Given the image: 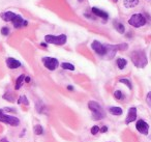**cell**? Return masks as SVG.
<instances>
[{
    "mask_svg": "<svg viewBox=\"0 0 151 142\" xmlns=\"http://www.w3.org/2000/svg\"><path fill=\"white\" fill-rule=\"evenodd\" d=\"M147 20L145 18V16L143 14H134L132 15V17L129 18L128 20V24L132 27H136V28H139V27H142L146 24Z\"/></svg>",
    "mask_w": 151,
    "mask_h": 142,
    "instance_id": "4",
    "label": "cell"
},
{
    "mask_svg": "<svg viewBox=\"0 0 151 142\" xmlns=\"http://www.w3.org/2000/svg\"><path fill=\"white\" fill-rule=\"evenodd\" d=\"M33 131H34V133H35V135H38V136H40V135L44 134V129H42V127L40 125H34Z\"/></svg>",
    "mask_w": 151,
    "mask_h": 142,
    "instance_id": "20",
    "label": "cell"
},
{
    "mask_svg": "<svg viewBox=\"0 0 151 142\" xmlns=\"http://www.w3.org/2000/svg\"><path fill=\"white\" fill-rule=\"evenodd\" d=\"M40 46H42V47H45V48H46V47H47V44H44V43H42V44H40Z\"/></svg>",
    "mask_w": 151,
    "mask_h": 142,
    "instance_id": "32",
    "label": "cell"
},
{
    "mask_svg": "<svg viewBox=\"0 0 151 142\" xmlns=\"http://www.w3.org/2000/svg\"><path fill=\"white\" fill-rule=\"evenodd\" d=\"M42 63L48 68L49 71H55L59 66V61L56 58L53 57H44L42 58Z\"/></svg>",
    "mask_w": 151,
    "mask_h": 142,
    "instance_id": "7",
    "label": "cell"
},
{
    "mask_svg": "<svg viewBox=\"0 0 151 142\" xmlns=\"http://www.w3.org/2000/svg\"><path fill=\"white\" fill-rule=\"evenodd\" d=\"M136 129L138 130L139 133L143 134V135H148L149 133V125L143 119H139L136 123Z\"/></svg>",
    "mask_w": 151,
    "mask_h": 142,
    "instance_id": "8",
    "label": "cell"
},
{
    "mask_svg": "<svg viewBox=\"0 0 151 142\" xmlns=\"http://www.w3.org/2000/svg\"><path fill=\"white\" fill-rule=\"evenodd\" d=\"M61 68H62L63 70L75 71V66H73V64L68 63V62H62V63H61Z\"/></svg>",
    "mask_w": 151,
    "mask_h": 142,
    "instance_id": "19",
    "label": "cell"
},
{
    "mask_svg": "<svg viewBox=\"0 0 151 142\" xmlns=\"http://www.w3.org/2000/svg\"><path fill=\"white\" fill-rule=\"evenodd\" d=\"M138 4H139V0H124L123 1V5L125 7H128V9L137 6Z\"/></svg>",
    "mask_w": 151,
    "mask_h": 142,
    "instance_id": "15",
    "label": "cell"
},
{
    "mask_svg": "<svg viewBox=\"0 0 151 142\" xmlns=\"http://www.w3.org/2000/svg\"><path fill=\"white\" fill-rule=\"evenodd\" d=\"M119 82H120V83H123V84H125L126 86H127L129 89H132V82H130L129 79L122 78V79H120V80H119Z\"/></svg>",
    "mask_w": 151,
    "mask_h": 142,
    "instance_id": "21",
    "label": "cell"
},
{
    "mask_svg": "<svg viewBox=\"0 0 151 142\" xmlns=\"http://www.w3.org/2000/svg\"><path fill=\"white\" fill-rule=\"evenodd\" d=\"M88 108L92 112V117L94 120H99V119H103L106 117V113L104 111L103 107L95 101H90L88 103Z\"/></svg>",
    "mask_w": 151,
    "mask_h": 142,
    "instance_id": "2",
    "label": "cell"
},
{
    "mask_svg": "<svg viewBox=\"0 0 151 142\" xmlns=\"http://www.w3.org/2000/svg\"><path fill=\"white\" fill-rule=\"evenodd\" d=\"M1 34L2 35H9V27H2L1 28Z\"/></svg>",
    "mask_w": 151,
    "mask_h": 142,
    "instance_id": "25",
    "label": "cell"
},
{
    "mask_svg": "<svg viewBox=\"0 0 151 142\" xmlns=\"http://www.w3.org/2000/svg\"><path fill=\"white\" fill-rule=\"evenodd\" d=\"M45 40L48 44L57 45V46H62L66 43L67 36L65 34H60V35H52V34H47L45 36Z\"/></svg>",
    "mask_w": 151,
    "mask_h": 142,
    "instance_id": "3",
    "label": "cell"
},
{
    "mask_svg": "<svg viewBox=\"0 0 151 142\" xmlns=\"http://www.w3.org/2000/svg\"><path fill=\"white\" fill-rule=\"evenodd\" d=\"M150 98H151V92H148V94H147V104H148V106H151V102H150Z\"/></svg>",
    "mask_w": 151,
    "mask_h": 142,
    "instance_id": "26",
    "label": "cell"
},
{
    "mask_svg": "<svg viewBox=\"0 0 151 142\" xmlns=\"http://www.w3.org/2000/svg\"><path fill=\"white\" fill-rule=\"evenodd\" d=\"M90 132H91V134H92V135H96V134L99 132V125H93V127L91 128Z\"/></svg>",
    "mask_w": 151,
    "mask_h": 142,
    "instance_id": "24",
    "label": "cell"
},
{
    "mask_svg": "<svg viewBox=\"0 0 151 142\" xmlns=\"http://www.w3.org/2000/svg\"><path fill=\"white\" fill-rule=\"evenodd\" d=\"M67 89H68V90H73V87L71 86V85H68V86H67Z\"/></svg>",
    "mask_w": 151,
    "mask_h": 142,
    "instance_id": "30",
    "label": "cell"
},
{
    "mask_svg": "<svg viewBox=\"0 0 151 142\" xmlns=\"http://www.w3.org/2000/svg\"><path fill=\"white\" fill-rule=\"evenodd\" d=\"M91 48H92V50L95 53L101 56H105L106 53H107V47H106V45L101 44L99 40H93L91 43Z\"/></svg>",
    "mask_w": 151,
    "mask_h": 142,
    "instance_id": "6",
    "label": "cell"
},
{
    "mask_svg": "<svg viewBox=\"0 0 151 142\" xmlns=\"http://www.w3.org/2000/svg\"><path fill=\"white\" fill-rule=\"evenodd\" d=\"M24 81H25V82H27V83H29L30 82V77L25 76V79H24Z\"/></svg>",
    "mask_w": 151,
    "mask_h": 142,
    "instance_id": "29",
    "label": "cell"
},
{
    "mask_svg": "<svg viewBox=\"0 0 151 142\" xmlns=\"http://www.w3.org/2000/svg\"><path fill=\"white\" fill-rule=\"evenodd\" d=\"M116 63H117V66L120 70H123L126 66V64H127V61H126V59H124V58H118V59L116 60Z\"/></svg>",
    "mask_w": 151,
    "mask_h": 142,
    "instance_id": "16",
    "label": "cell"
},
{
    "mask_svg": "<svg viewBox=\"0 0 151 142\" xmlns=\"http://www.w3.org/2000/svg\"><path fill=\"white\" fill-rule=\"evenodd\" d=\"M130 59H132V63L139 68H144L148 63L146 54H145L144 51H141V50L132 52V55H130Z\"/></svg>",
    "mask_w": 151,
    "mask_h": 142,
    "instance_id": "1",
    "label": "cell"
},
{
    "mask_svg": "<svg viewBox=\"0 0 151 142\" xmlns=\"http://www.w3.org/2000/svg\"><path fill=\"white\" fill-rule=\"evenodd\" d=\"M24 79H25V75H20L19 78L17 79V81H16V87H15L17 90L22 87V84H23V82H24Z\"/></svg>",
    "mask_w": 151,
    "mask_h": 142,
    "instance_id": "18",
    "label": "cell"
},
{
    "mask_svg": "<svg viewBox=\"0 0 151 142\" xmlns=\"http://www.w3.org/2000/svg\"><path fill=\"white\" fill-rule=\"evenodd\" d=\"M16 14L13 13V12H5V13H2L1 15H0V17L2 18V20H4V21L6 22H11L12 20H13L14 16H15Z\"/></svg>",
    "mask_w": 151,
    "mask_h": 142,
    "instance_id": "13",
    "label": "cell"
},
{
    "mask_svg": "<svg viewBox=\"0 0 151 142\" xmlns=\"http://www.w3.org/2000/svg\"><path fill=\"white\" fill-rule=\"evenodd\" d=\"M6 66L9 68L11 70H15V68H18L21 66V62L19 60L15 59V58H12V57H9L6 59Z\"/></svg>",
    "mask_w": 151,
    "mask_h": 142,
    "instance_id": "11",
    "label": "cell"
},
{
    "mask_svg": "<svg viewBox=\"0 0 151 142\" xmlns=\"http://www.w3.org/2000/svg\"><path fill=\"white\" fill-rule=\"evenodd\" d=\"M109 111L112 115H115V116H118V115H121L123 113V110H122L121 107H110Z\"/></svg>",
    "mask_w": 151,
    "mask_h": 142,
    "instance_id": "14",
    "label": "cell"
},
{
    "mask_svg": "<svg viewBox=\"0 0 151 142\" xmlns=\"http://www.w3.org/2000/svg\"><path fill=\"white\" fill-rule=\"evenodd\" d=\"M0 142H9V141H7V140L5 139V138H2V139L0 140Z\"/></svg>",
    "mask_w": 151,
    "mask_h": 142,
    "instance_id": "31",
    "label": "cell"
},
{
    "mask_svg": "<svg viewBox=\"0 0 151 142\" xmlns=\"http://www.w3.org/2000/svg\"><path fill=\"white\" fill-rule=\"evenodd\" d=\"M136 118H137V108L136 107H130L129 110H128L127 116L125 118V123L128 125V123L136 120Z\"/></svg>",
    "mask_w": 151,
    "mask_h": 142,
    "instance_id": "10",
    "label": "cell"
},
{
    "mask_svg": "<svg viewBox=\"0 0 151 142\" xmlns=\"http://www.w3.org/2000/svg\"><path fill=\"white\" fill-rule=\"evenodd\" d=\"M122 97H123V94H122L121 90H116L115 92H114V98H115L116 100H121Z\"/></svg>",
    "mask_w": 151,
    "mask_h": 142,
    "instance_id": "23",
    "label": "cell"
},
{
    "mask_svg": "<svg viewBox=\"0 0 151 142\" xmlns=\"http://www.w3.org/2000/svg\"><path fill=\"white\" fill-rule=\"evenodd\" d=\"M3 98H4V99H7V100H9V101H11V102H14V100H15V99H14V97H7L6 96V94H4V96H3Z\"/></svg>",
    "mask_w": 151,
    "mask_h": 142,
    "instance_id": "27",
    "label": "cell"
},
{
    "mask_svg": "<svg viewBox=\"0 0 151 142\" xmlns=\"http://www.w3.org/2000/svg\"><path fill=\"white\" fill-rule=\"evenodd\" d=\"M0 121L7 123V125H11L13 127H17V125H20V119L18 117L4 114L2 109H0Z\"/></svg>",
    "mask_w": 151,
    "mask_h": 142,
    "instance_id": "5",
    "label": "cell"
},
{
    "mask_svg": "<svg viewBox=\"0 0 151 142\" xmlns=\"http://www.w3.org/2000/svg\"><path fill=\"white\" fill-rule=\"evenodd\" d=\"M18 103L19 104H24V105H29V102H28L27 98L25 96H21L18 100Z\"/></svg>",
    "mask_w": 151,
    "mask_h": 142,
    "instance_id": "22",
    "label": "cell"
},
{
    "mask_svg": "<svg viewBox=\"0 0 151 142\" xmlns=\"http://www.w3.org/2000/svg\"><path fill=\"white\" fill-rule=\"evenodd\" d=\"M11 22L13 23V25L15 28H20V27H23V26L28 25V22L26 21V20H24L23 18H22L20 15H18V14H16V15L14 16L13 20H12Z\"/></svg>",
    "mask_w": 151,
    "mask_h": 142,
    "instance_id": "9",
    "label": "cell"
},
{
    "mask_svg": "<svg viewBox=\"0 0 151 142\" xmlns=\"http://www.w3.org/2000/svg\"><path fill=\"white\" fill-rule=\"evenodd\" d=\"M80 1H81V0H80Z\"/></svg>",
    "mask_w": 151,
    "mask_h": 142,
    "instance_id": "33",
    "label": "cell"
},
{
    "mask_svg": "<svg viewBox=\"0 0 151 142\" xmlns=\"http://www.w3.org/2000/svg\"><path fill=\"white\" fill-rule=\"evenodd\" d=\"M114 27H115V29L117 30L119 33H124V32H125V28H124V26L122 25L121 23H119V22H117V21L114 22Z\"/></svg>",
    "mask_w": 151,
    "mask_h": 142,
    "instance_id": "17",
    "label": "cell"
},
{
    "mask_svg": "<svg viewBox=\"0 0 151 142\" xmlns=\"http://www.w3.org/2000/svg\"><path fill=\"white\" fill-rule=\"evenodd\" d=\"M99 131H101V133H106V132L108 131V127H107V125H104L101 129H99Z\"/></svg>",
    "mask_w": 151,
    "mask_h": 142,
    "instance_id": "28",
    "label": "cell"
},
{
    "mask_svg": "<svg viewBox=\"0 0 151 142\" xmlns=\"http://www.w3.org/2000/svg\"><path fill=\"white\" fill-rule=\"evenodd\" d=\"M91 12H92V14H94L95 16H97V17L101 18V19H104V20L109 19V15H108L106 12L97 9V7H92V9H91Z\"/></svg>",
    "mask_w": 151,
    "mask_h": 142,
    "instance_id": "12",
    "label": "cell"
}]
</instances>
